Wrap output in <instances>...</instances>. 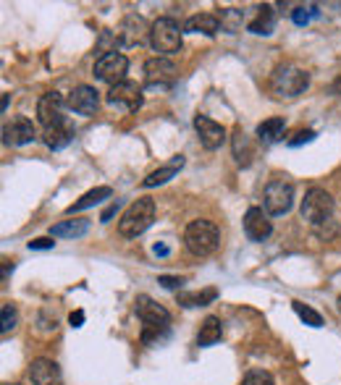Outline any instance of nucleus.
Instances as JSON below:
<instances>
[{
    "label": "nucleus",
    "instance_id": "1",
    "mask_svg": "<svg viewBox=\"0 0 341 385\" xmlns=\"http://www.w3.org/2000/svg\"><path fill=\"white\" fill-rule=\"evenodd\" d=\"M218 241H221V233H218V225L210 221H192L184 231V244L195 257H207L218 249Z\"/></svg>",
    "mask_w": 341,
    "mask_h": 385
},
{
    "label": "nucleus",
    "instance_id": "2",
    "mask_svg": "<svg viewBox=\"0 0 341 385\" xmlns=\"http://www.w3.org/2000/svg\"><path fill=\"white\" fill-rule=\"evenodd\" d=\"M153 221H155V202L150 197H142V199H136L134 205L121 215L119 231L121 236H126V239H136L139 233H145L147 228L153 225Z\"/></svg>",
    "mask_w": 341,
    "mask_h": 385
},
{
    "label": "nucleus",
    "instance_id": "3",
    "mask_svg": "<svg viewBox=\"0 0 341 385\" xmlns=\"http://www.w3.org/2000/svg\"><path fill=\"white\" fill-rule=\"evenodd\" d=\"M150 45L153 50L166 58V55H173V52L181 50V26L176 18L161 16L158 21H153V29H150Z\"/></svg>",
    "mask_w": 341,
    "mask_h": 385
},
{
    "label": "nucleus",
    "instance_id": "4",
    "mask_svg": "<svg viewBox=\"0 0 341 385\" xmlns=\"http://www.w3.org/2000/svg\"><path fill=\"white\" fill-rule=\"evenodd\" d=\"M307 84H310V74L297 66H278L271 77V92L276 97H286V100L305 92Z\"/></svg>",
    "mask_w": 341,
    "mask_h": 385
},
{
    "label": "nucleus",
    "instance_id": "5",
    "mask_svg": "<svg viewBox=\"0 0 341 385\" xmlns=\"http://www.w3.org/2000/svg\"><path fill=\"white\" fill-rule=\"evenodd\" d=\"M333 215V197L325 189L313 186L302 199V218L313 225H320Z\"/></svg>",
    "mask_w": 341,
    "mask_h": 385
},
{
    "label": "nucleus",
    "instance_id": "6",
    "mask_svg": "<svg viewBox=\"0 0 341 385\" xmlns=\"http://www.w3.org/2000/svg\"><path fill=\"white\" fill-rule=\"evenodd\" d=\"M126 71H129V60L126 55H121V52L111 50V52H102L100 58L94 60V77L100 79V82H108L111 87L121 84V82H126Z\"/></svg>",
    "mask_w": 341,
    "mask_h": 385
},
{
    "label": "nucleus",
    "instance_id": "7",
    "mask_svg": "<svg viewBox=\"0 0 341 385\" xmlns=\"http://www.w3.org/2000/svg\"><path fill=\"white\" fill-rule=\"evenodd\" d=\"M294 205V186L286 181H271L265 186L263 207L268 215H286Z\"/></svg>",
    "mask_w": 341,
    "mask_h": 385
},
{
    "label": "nucleus",
    "instance_id": "8",
    "mask_svg": "<svg viewBox=\"0 0 341 385\" xmlns=\"http://www.w3.org/2000/svg\"><path fill=\"white\" fill-rule=\"evenodd\" d=\"M108 103L126 111H139L142 108V87L136 82H121V84L108 89Z\"/></svg>",
    "mask_w": 341,
    "mask_h": 385
},
{
    "label": "nucleus",
    "instance_id": "9",
    "mask_svg": "<svg viewBox=\"0 0 341 385\" xmlns=\"http://www.w3.org/2000/svg\"><path fill=\"white\" fill-rule=\"evenodd\" d=\"M150 29L153 26H147V21L142 16H126L124 21H121L119 32H116V40H119L121 45H126V48H134V45H142L150 37Z\"/></svg>",
    "mask_w": 341,
    "mask_h": 385
},
{
    "label": "nucleus",
    "instance_id": "10",
    "mask_svg": "<svg viewBox=\"0 0 341 385\" xmlns=\"http://www.w3.org/2000/svg\"><path fill=\"white\" fill-rule=\"evenodd\" d=\"M66 105L68 103L58 92L43 94L40 103H37V116L43 121V126L50 128V126H58V123H66V121H63V108H66Z\"/></svg>",
    "mask_w": 341,
    "mask_h": 385
},
{
    "label": "nucleus",
    "instance_id": "11",
    "mask_svg": "<svg viewBox=\"0 0 341 385\" xmlns=\"http://www.w3.org/2000/svg\"><path fill=\"white\" fill-rule=\"evenodd\" d=\"M176 79V66L168 58H150L145 63V82L147 87H168Z\"/></svg>",
    "mask_w": 341,
    "mask_h": 385
},
{
    "label": "nucleus",
    "instance_id": "12",
    "mask_svg": "<svg viewBox=\"0 0 341 385\" xmlns=\"http://www.w3.org/2000/svg\"><path fill=\"white\" fill-rule=\"evenodd\" d=\"M195 128L197 137H200V145L205 150H218L226 142V128L221 123H215L213 118H207V116H195Z\"/></svg>",
    "mask_w": 341,
    "mask_h": 385
},
{
    "label": "nucleus",
    "instance_id": "13",
    "mask_svg": "<svg viewBox=\"0 0 341 385\" xmlns=\"http://www.w3.org/2000/svg\"><path fill=\"white\" fill-rule=\"evenodd\" d=\"M68 108L79 116H94L97 108H100V97H97V89L94 87H87V84H79L74 92L68 94Z\"/></svg>",
    "mask_w": 341,
    "mask_h": 385
},
{
    "label": "nucleus",
    "instance_id": "14",
    "mask_svg": "<svg viewBox=\"0 0 341 385\" xmlns=\"http://www.w3.org/2000/svg\"><path fill=\"white\" fill-rule=\"evenodd\" d=\"M136 317L145 323V325H170V315L168 309L161 307L155 299H150V296H136Z\"/></svg>",
    "mask_w": 341,
    "mask_h": 385
},
{
    "label": "nucleus",
    "instance_id": "15",
    "mask_svg": "<svg viewBox=\"0 0 341 385\" xmlns=\"http://www.w3.org/2000/svg\"><path fill=\"white\" fill-rule=\"evenodd\" d=\"M37 137V131H34V123L24 116H18L13 118L11 123L3 126V142L11 147H21V145H29L32 139Z\"/></svg>",
    "mask_w": 341,
    "mask_h": 385
},
{
    "label": "nucleus",
    "instance_id": "16",
    "mask_svg": "<svg viewBox=\"0 0 341 385\" xmlns=\"http://www.w3.org/2000/svg\"><path fill=\"white\" fill-rule=\"evenodd\" d=\"M271 231L273 225L263 207H249L247 215H244V233L249 236V241H265L271 236Z\"/></svg>",
    "mask_w": 341,
    "mask_h": 385
},
{
    "label": "nucleus",
    "instance_id": "17",
    "mask_svg": "<svg viewBox=\"0 0 341 385\" xmlns=\"http://www.w3.org/2000/svg\"><path fill=\"white\" fill-rule=\"evenodd\" d=\"M29 377L34 385H60V367L53 359H34Z\"/></svg>",
    "mask_w": 341,
    "mask_h": 385
},
{
    "label": "nucleus",
    "instance_id": "18",
    "mask_svg": "<svg viewBox=\"0 0 341 385\" xmlns=\"http://www.w3.org/2000/svg\"><path fill=\"white\" fill-rule=\"evenodd\" d=\"M184 29H187V32H192V35L213 37V35H218V32H221V21H218V16H215V13H197V16L187 18Z\"/></svg>",
    "mask_w": 341,
    "mask_h": 385
},
{
    "label": "nucleus",
    "instance_id": "19",
    "mask_svg": "<svg viewBox=\"0 0 341 385\" xmlns=\"http://www.w3.org/2000/svg\"><path fill=\"white\" fill-rule=\"evenodd\" d=\"M231 147H234V157H237V163L242 165V168L252 165V157H255V145H252V139H249L242 128H237V131H234Z\"/></svg>",
    "mask_w": 341,
    "mask_h": 385
},
{
    "label": "nucleus",
    "instance_id": "20",
    "mask_svg": "<svg viewBox=\"0 0 341 385\" xmlns=\"http://www.w3.org/2000/svg\"><path fill=\"white\" fill-rule=\"evenodd\" d=\"M43 142L50 150H63L74 142V128L68 126V123H58V126H50L43 131Z\"/></svg>",
    "mask_w": 341,
    "mask_h": 385
},
{
    "label": "nucleus",
    "instance_id": "21",
    "mask_svg": "<svg viewBox=\"0 0 341 385\" xmlns=\"http://www.w3.org/2000/svg\"><path fill=\"white\" fill-rule=\"evenodd\" d=\"M87 231H90V221L74 218V221H63L58 225H53L50 236H55V239H82Z\"/></svg>",
    "mask_w": 341,
    "mask_h": 385
},
{
    "label": "nucleus",
    "instance_id": "22",
    "mask_svg": "<svg viewBox=\"0 0 341 385\" xmlns=\"http://www.w3.org/2000/svg\"><path fill=\"white\" fill-rule=\"evenodd\" d=\"M181 165H184V157L181 155H176L173 160H170L168 165H163V168H158V171H153L150 176H147L145 181H142V186L145 189H153V186H161V184H166V181H170L176 173L181 171Z\"/></svg>",
    "mask_w": 341,
    "mask_h": 385
},
{
    "label": "nucleus",
    "instance_id": "23",
    "mask_svg": "<svg viewBox=\"0 0 341 385\" xmlns=\"http://www.w3.org/2000/svg\"><path fill=\"white\" fill-rule=\"evenodd\" d=\"M273 29H276V11H273V6H260L257 9V16L249 21V32L252 35H273Z\"/></svg>",
    "mask_w": 341,
    "mask_h": 385
},
{
    "label": "nucleus",
    "instance_id": "24",
    "mask_svg": "<svg viewBox=\"0 0 341 385\" xmlns=\"http://www.w3.org/2000/svg\"><path fill=\"white\" fill-rule=\"evenodd\" d=\"M283 134H286V121L283 118H268L257 126V137H260V142H265V145L281 142Z\"/></svg>",
    "mask_w": 341,
    "mask_h": 385
},
{
    "label": "nucleus",
    "instance_id": "25",
    "mask_svg": "<svg viewBox=\"0 0 341 385\" xmlns=\"http://www.w3.org/2000/svg\"><path fill=\"white\" fill-rule=\"evenodd\" d=\"M223 335V325L218 317H205V323L200 325V333H197V346H215L221 341Z\"/></svg>",
    "mask_w": 341,
    "mask_h": 385
},
{
    "label": "nucleus",
    "instance_id": "26",
    "mask_svg": "<svg viewBox=\"0 0 341 385\" xmlns=\"http://www.w3.org/2000/svg\"><path fill=\"white\" fill-rule=\"evenodd\" d=\"M111 197H113L111 186H97V189H92V191H87V194H85V197H82V199H79V202H74V205L68 207L66 213H68V215L82 213V210H87V207L100 205L102 199H111Z\"/></svg>",
    "mask_w": 341,
    "mask_h": 385
},
{
    "label": "nucleus",
    "instance_id": "27",
    "mask_svg": "<svg viewBox=\"0 0 341 385\" xmlns=\"http://www.w3.org/2000/svg\"><path fill=\"white\" fill-rule=\"evenodd\" d=\"M218 299V291L215 289H205V291H192V294H179V304L181 307H205L210 301Z\"/></svg>",
    "mask_w": 341,
    "mask_h": 385
},
{
    "label": "nucleus",
    "instance_id": "28",
    "mask_svg": "<svg viewBox=\"0 0 341 385\" xmlns=\"http://www.w3.org/2000/svg\"><path fill=\"white\" fill-rule=\"evenodd\" d=\"M218 21H221V32L237 35L239 29H242V21H244V16H242V11H237V9H223L221 16H218Z\"/></svg>",
    "mask_w": 341,
    "mask_h": 385
},
{
    "label": "nucleus",
    "instance_id": "29",
    "mask_svg": "<svg viewBox=\"0 0 341 385\" xmlns=\"http://www.w3.org/2000/svg\"><path fill=\"white\" fill-rule=\"evenodd\" d=\"M291 307H294V312H297V315L305 320V325H310V328H320V325H323V317L318 315L313 307H307V304H302V301H294Z\"/></svg>",
    "mask_w": 341,
    "mask_h": 385
},
{
    "label": "nucleus",
    "instance_id": "30",
    "mask_svg": "<svg viewBox=\"0 0 341 385\" xmlns=\"http://www.w3.org/2000/svg\"><path fill=\"white\" fill-rule=\"evenodd\" d=\"M163 338H168V325H145L142 328V343L147 346H158Z\"/></svg>",
    "mask_w": 341,
    "mask_h": 385
},
{
    "label": "nucleus",
    "instance_id": "31",
    "mask_svg": "<svg viewBox=\"0 0 341 385\" xmlns=\"http://www.w3.org/2000/svg\"><path fill=\"white\" fill-rule=\"evenodd\" d=\"M315 16H318V6H313V3H307V6H297V9L291 11V18H294V24H297V26L310 24Z\"/></svg>",
    "mask_w": 341,
    "mask_h": 385
},
{
    "label": "nucleus",
    "instance_id": "32",
    "mask_svg": "<svg viewBox=\"0 0 341 385\" xmlns=\"http://www.w3.org/2000/svg\"><path fill=\"white\" fill-rule=\"evenodd\" d=\"M13 328H16V307L13 304H3V309H0V330L9 333Z\"/></svg>",
    "mask_w": 341,
    "mask_h": 385
},
{
    "label": "nucleus",
    "instance_id": "33",
    "mask_svg": "<svg viewBox=\"0 0 341 385\" xmlns=\"http://www.w3.org/2000/svg\"><path fill=\"white\" fill-rule=\"evenodd\" d=\"M242 385H276V383H273L271 372H265V369H252V372L244 375Z\"/></svg>",
    "mask_w": 341,
    "mask_h": 385
},
{
    "label": "nucleus",
    "instance_id": "34",
    "mask_svg": "<svg viewBox=\"0 0 341 385\" xmlns=\"http://www.w3.org/2000/svg\"><path fill=\"white\" fill-rule=\"evenodd\" d=\"M313 139H315V131H313V128H305V131H299L294 139H289V147L307 145V142H313Z\"/></svg>",
    "mask_w": 341,
    "mask_h": 385
},
{
    "label": "nucleus",
    "instance_id": "35",
    "mask_svg": "<svg viewBox=\"0 0 341 385\" xmlns=\"http://www.w3.org/2000/svg\"><path fill=\"white\" fill-rule=\"evenodd\" d=\"M184 278H173V275H161V286L163 289H179Z\"/></svg>",
    "mask_w": 341,
    "mask_h": 385
},
{
    "label": "nucleus",
    "instance_id": "36",
    "mask_svg": "<svg viewBox=\"0 0 341 385\" xmlns=\"http://www.w3.org/2000/svg\"><path fill=\"white\" fill-rule=\"evenodd\" d=\"M53 244H55L53 239H34L29 241V249H53Z\"/></svg>",
    "mask_w": 341,
    "mask_h": 385
},
{
    "label": "nucleus",
    "instance_id": "37",
    "mask_svg": "<svg viewBox=\"0 0 341 385\" xmlns=\"http://www.w3.org/2000/svg\"><path fill=\"white\" fill-rule=\"evenodd\" d=\"M68 323H71V328H82V323H85V312H82V309H79V312H71Z\"/></svg>",
    "mask_w": 341,
    "mask_h": 385
},
{
    "label": "nucleus",
    "instance_id": "38",
    "mask_svg": "<svg viewBox=\"0 0 341 385\" xmlns=\"http://www.w3.org/2000/svg\"><path fill=\"white\" fill-rule=\"evenodd\" d=\"M116 213H119V199H116V202H113V205L108 207V210H105V213H102V218H100V221H102V223H108V221H111V218H113V215H116Z\"/></svg>",
    "mask_w": 341,
    "mask_h": 385
},
{
    "label": "nucleus",
    "instance_id": "39",
    "mask_svg": "<svg viewBox=\"0 0 341 385\" xmlns=\"http://www.w3.org/2000/svg\"><path fill=\"white\" fill-rule=\"evenodd\" d=\"M153 252H155V255H158V257H166V255H168V252H170V249L166 247V244H155Z\"/></svg>",
    "mask_w": 341,
    "mask_h": 385
},
{
    "label": "nucleus",
    "instance_id": "40",
    "mask_svg": "<svg viewBox=\"0 0 341 385\" xmlns=\"http://www.w3.org/2000/svg\"><path fill=\"white\" fill-rule=\"evenodd\" d=\"M331 92L333 94H341V77L336 79V82H333V87H331Z\"/></svg>",
    "mask_w": 341,
    "mask_h": 385
},
{
    "label": "nucleus",
    "instance_id": "41",
    "mask_svg": "<svg viewBox=\"0 0 341 385\" xmlns=\"http://www.w3.org/2000/svg\"><path fill=\"white\" fill-rule=\"evenodd\" d=\"M339 309H341V296H339Z\"/></svg>",
    "mask_w": 341,
    "mask_h": 385
}]
</instances>
